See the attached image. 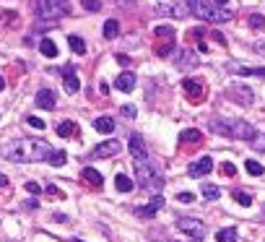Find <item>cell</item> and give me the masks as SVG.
<instances>
[{
    "mask_svg": "<svg viewBox=\"0 0 265 242\" xmlns=\"http://www.w3.org/2000/svg\"><path fill=\"white\" fill-rule=\"evenodd\" d=\"M117 3H125V0H117Z\"/></svg>",
    "mask_w": 265,
    "mask_h": 242,
    "instance_id": "cell-51",
    "label": "cell"
},
{
    "mask_svg": "<svg viewBox=\"0 0 265 242\" xmlns=\"http://www.w3.org/2000/svg\"><path fill=\"white\" fill-rule=\"evenodd\" d=\"M255 52L265 57V39H260V42H255Z\"/></svg>",
    "mask_w": 265,
    "mask_h": 242,
    "instance_id": "cell-43",
    "label": "cell"
},
{
    "mask_svg": "<svg viewBox=\"0 0 265 242\" xmlns=\"http://www.w3.org/2000/svg\"><path fill=\"white\" fill-rule=\"evenodd\" d=\"M81 177H83V183H89L91 188H102V185H104V177H102V172H97L94 167H86V170L81 172Z\"/></svg>",
    "mask_w": 265,
    "mask_h": 242,
    "instance_id": "cell-17",
    "label": "cell"
},
{
    "mask_svg": "<svg viewBox=\"0 0 265 242\" xmlns=\"http://www.w3.org/2000/svg\"><path fill=\"white\" fill-rule=\"evenodd\" d=\"M52 219H55V221H68V216H65V214H55Z\"/></svg>",
    "mask_w": 265,
    "mask_h": 242,
    "instance_id": "cell-47",
    "label": "cell"
},
{
    "mask_svg": "<svg viewBox=\"0 0 265 242\" xmlns=\"http://www.w3.org/2000/svg\"><path fill=\"white\" fill-rule=\"evenodd\" d=\"M120 151H122V143L120 141H104V143H99L97 148H94L91 151V159H109V156H115V154H120Z\"/></svg>",
    "mask_w": 265,
    "mask_h": 242,
    "instance_id": "cell-8",
    "label": "cell"
},
{
    "mask_svg": "<svg viewBox=\"0 0 265 242\" xmlns=\"http://www.w3.org/2000/svg\"><path fill=\"white\" fill-rule=\"evenodd\" d=\"M216 3H218V6H226V3H229V0H216Z\"/></svg>",
    "mask_w": 265,
    "mask_h": 242,
    "instance_id": "cell-49",
    "label": "cell"
},
{
    "mask_svg": "<svg viewBox=\"0 0 265 242\" xmlns=\"http://www.w3.org/2000/svg\"><path fill=\"white\" fill-rule=\"evenodd\" d=\"M26 190H29V193H39V185H37V183H26Z\"/></svg>",
    "mask_w": 265,
    "mask_h": 242,
    "instance_id": "cell-44",
    "label": "cell"
},
{
    "mask_svg": "<svg viewBox=\"0 0 265 242\" xmlns=\"http://www.w3.org/2000/svg\"><path fill=\"white\" fill-rule=\"evenodd\" d=\"M213 37H216V42H221V44H226V39H224V34H221V32H213Z\"/></svg>",
    "mask_w": 265,
    "mask_h": 242,
    "instance_id": "cell-45",
    "label": "cell"
},
{
    "mask_svg": "<svg viewBox=\"0 0 265 242\" xmlns=\"http://www.w3.org/2000/svg\"><path fill=\"white\" fill-rule=\"evenodd\" d=\"M81 6H83L86 11H91V13H97V11L102 8V3H99V0H81Z\"/></svg>",
    "mask_w": 265,
    "mask_h": 242,
    "instance_id": "cell-37",
    "label": "cell"
},
{
    "mask_svg": "<svg viewBox=\"0 0 265 242\" xmlns=\"http://www.w3.org/2000/svg\"><path fill=\"white\" fill-rule=\"evenodd\" d=\"M244 170H247L249 175H255V177H260V175L265 172V167H262L260 162H255V159H247V162H244Z\"/></svg>",
    "mask_w": 265,
    "mask_h": 242,
    "instance_id": "cell-30",
    "label": "cell"
},
{
    "mask_svg": "<svg viewBox=\"0 0 265 242\" xmlns=\"http://www.w3.org/2000/svg\"><path fill=\"white\" fill-rule=\"evenodd\" d=\"M153 34L159 37V39H166V42H171V39H174V29L164 24V26H156V29H153Z\"/></svg>",
    "mask_w": 265,
    "mask_h": 242,
    "instance_id": "cell-29",
    "label": "cell"
},
{
    "mask_svg": "<svg viewBox=\"0 0 265 242\" xmlns=\"http://www.w3.org/2000/svg\"><path fill=\"white\" fill-rule=\"evenodd\" d=\"M37 104L42 110H55V92H50V89H42V92L37 94Z\"/></svg>",
    "mask_w": 265,
    "mask_h": 242,
    "instance_id": "cell-18",
    "label": "cell"
},
{
    "mask_svg": "<svg viewBox=\"0 0 265 242\" xmlns=\"http://www.w3.org/2000/svg\"><path fill=\"white\" fill-rule=\"evenodd\" d=\"M128 151L133 154V159H135V162H146V159H148V148H146L143 138H140L138 133H133V135H130V141H128Z\"/></svg>",
    "mask_w": 265,
    "mask_h": 242,
    "instance_id": "cell-9",
    "label": "cell"
},
{
    "mask_svg": "<svg viewBox=\"0 0 265 242\" xmlns=\"http://www.w3.org/2000/svg\"><path fill=\"white\" fill-rule=\"evenodd\" d=\"M3 89H6V78H3V75H0V92H3Z\"/></svg>",
    "mask_w": 265,
    "mask_h": 242,
    "instance_id": "cell-48",
    "label": "cell"
},
{
    "mask_svg": "<svg viewBox=\"0 0 265 242\" xmlns=\"http://www.w3.org/2000/svg\"><path fill=\"white\" fill-rule=\"evenodd\" d=\"M177 68H195L198 65V55L193 50H180V55L174 57Z\"/></svg>",
    "mask_w": 265,
    "mask_h": 242,
    "instance_id": "cell-15",
    "label": "cell"
},
{
    "mask_svg": "<svg viewBox=\"0 0 265 242\" xmlns=\"http://www.w3.org/2000/svg\"><path fill=\"white\" fill-rule=\"evenodd\" d=\"M26 123H29L31 128H37V130H44V120H39V117H29Z\"/></svg>",
    "mask_w": 265,
    "mask_h": 242,
    "instance_id": "cell-41",
    "label": "cell"
},
{
    "mask_svg": "<svg viewBox=\"0 0 265 242\" xmlns=\"http://www.w3.org/2000/svg\"><path fill=\"white\" fill-rule=\"evenodd\" d=\"M177 229L185 232L193 242H203V237H206V224H203L200 219H193V216L177 219Z\"/></svg>",
    "mask_w": 265,
    "mask_h": 242,
    "instance_id": "cell-5",
    "label": "cell"
},
{
    "mask_svg": "<svg viewBox=\"0 0 265 242\" xmlns=\"http://www.w3.org/2000/svg\"><path fill=\"white\" fill-rule=\"evenodd\" d=\"M171 50H174V42H164V44H156V55L159 57H169Z\"/></svg>",
    "mask_w": 265,
    "mask_h": 242,
    "instance_id": "cell-34",
    "label": "cell"
},
{
    "mask_svg": "<svg viewBox=\"0 0 265 242\" xmlns=\"http://www.w3.org/2000/svg\"><path fill=\"white\" fill-rule=\"evenodd\" d=\"M226 68H229V73H237V75H260V78H265V68L244 65V63H229Z\"/></svg>",
    "mask_w": 265,
    "mask_h": 242,
    "instance_id": "cell-12",
    "label": "cell"
},
{
    "mask_svg": "<svg viewBox=\"0 0 265 242\" xmlns=\"http://www.w3.org/2000/svg\"><path fill=\"white\" fill-rule=\"evenodd\" d=\"M213 170V159L211 156H200L198 162H193L190 164V167H187V175H190V177H203V175H208Z\"/></svg>",
    "mask_w": 265,
    "mask_h": 242,
    "instance_id": "cell-11",
    "label": "cell"
},
{
    "mask_svg": "<svg viewBox=\"0 0 265 242\" xmlns=\"http://www.w3.org/2000/svg\"><path fill=\"white\" fill-rule=\"evenodd\" d=\"M6 185H8V177H6L3 172H0V188H6Z\"/></svg>",
    "mask_w": 265,
    "mask_h": 242,
    "instance_id": "cell-46",
    "label": "cell"
},
{
    "mask_svg": "<svg viewBox=\"0 0 265 242\" xmlns=\"http://www.w3.org/2000/svg\"><path fill=\"white\" fill-rule=\"evenodd\" d=\"M234 201H237L239 206H252V195L244 193V190H234Z\"/></svg>",
    "mask_w": 265,
    "mask_h": 242,
    "instance_id": "cell-33",
    "label": "cell"
},
{
    "mask_svg": "<svg viewBox=\"0 0 265 242\" xmlns=\"http://www.w3.org/2000/svg\"><path fill=\"white\" fill-rule=\"evenodd\" d=\"M135 177H138V185L148 190L151 195H159L164 190V175L148 162H135Z\"/></svg>",
    "mask_w": 265,
    "mask_h": 242,
    "instance_id": "cell-2",
    "label": "cell"
},
{
    "mask_svg": "<svg viewBox=\"0 0 265 242\" xmlns=\"http://www.w3.org/2000/svg\"><path fill=\"white\" fill-rule=\"evenodd\" d=\"M62 78H65V92H68V94H75L78 89H81V81H78V75L73 73V68H65V70H62Z\"/></svg>",
    "mask_w": 265,
    "mask_h": 242,
    "instance_id": "cell-19",
    "label": "cell"
},
{
    "mask_svg": "<svg viewBox=\"0 0 265 242\" xmlns=\"http://www.w3.org/2000/svg\"><path fill=\"white\" fill-rule=\"evenodd\" d=\"M249 143H252L257 151H265V135H255V138L249 141Z\"/></svg>",
    "mask_w": 265,
    "mask_h": 242,
    "instance_id": "cell-40",
    "label": "cell"
},
{
    "mask_svg": "<svg viewBox=\"0 0 265 242\" xmlns=\"http://www.w3.org/2000/svg\"><path fill=\"white\" fill-rule=\"evenodd\" d=\"M115 188H117L120 193H130V190H133V180H130L128 175L120 172V175L115 177Z\"/></svg>",
    "mask_w": 265,
    "mask_h": 242,
    "instance_id": "cell-24",
    "label": "cell"
},
{
    "mask_svg": "<svg viewBox=\"0 0 265 242\" xmlns=\"http://www.w3.org/2000/svg\"><path fill=\"white\" fill-rule=\"evenodd\" d=\"M47 162H50L52 167H62V164L68 162V156H65V151H55L52 148V154H50V159H47Z\"/></svg>",
    "mask_w": 265,
    "mask_h": 242,
    "instance_id": "cell-31",
    "label": "cell"
},
{
    "mask_svg": "<svg viewBox=\"0 0 265 242\" xmlns=\"http://www.w3.org/2000/svg\"><path fill=\"white\" fill-rule=\"evenodd\" d=\"M182 89L187 92L190 102H203V97H206V86H203L200 81H195V78H185L182 81Z\"/></svg>",
    "mask_w": 265,
    "mask_h": 242,
    "instance_id": "cell-10",
    "label": "cell"
},
{
    "mask_svg": "<svg viewBox=\"0 0 265 242\" xmlns=\"http://www.w3.org/2000/svg\"><path fill=\"white\" fill-rule=\"evenodd\" d=\"M156 11H159V13H161V16H164V13H166V16H174V19H185V16H187V8H185L182 3H171V6H161V8H156Z\"/></svg>",
    "mask_w": 265,
    "mask_h": 242,
    "instance_id": "cell-20",
    "label": "cell"
},
{
    "mask_svg": "<svg viewBox=\"0 0 265 242\" xmlns=\"http://www.w3.org/2000/svg\"><path fill=\"white\" fill-rule=\"evenodd\" d=\"M216 242H237V229H234V226L218 229V232H216Z\"/></svg>",
    "mask_w": 265,
    "mask_h": 242,
    "instance_id": "cell-25",
    "label": "cell"
},
{
    "mask_svg": "<svg viewBox=\"0 0 265 242\" xmlns=\"http://www.w3.org/2000/svg\"><path fill=\"white\" fill-rule=\"evenodd\" d=\"M94 128H97L99 133H112L115 130V120L112 117H97L94 120Z\"/></svg>",
    "mask_w": 265,
    "mask_h": 242,
    "instance_id": "cell-22",
    "label": "cell"
},
{
    "mask_svg": "<svg viewBox=\"0 0 265 242\" xmlns=\"http://www.w3.org/2000/svg\"><path fill=\"white\" fill-rule=\"evenodd\" d=\"M200 193L206 195V201H216L218 195H221V190H218L216 185H211V183H206V185H203V190H200Z\"/></svg>",
    "mask_w": 265,
    "mask_h": 242,
    "instance_id": "cell-32",
    "label": "cell"
},
{
    "mask_svg": "<svg viewBox=\"0 0 265 242\" xmlns=\"http://www.w3.org/2000/svg\"><path fill=\"white\" fill-rule=\"evenodd\" d=\"M47 198H65V193H62L57 185H47Z\"/></svg>",
    "mask_w": 265,
    "mask_h": 242,
    "instance_id": "cell-36",
    "label": "cell"
},
{
    "mask_svg": "<svg viewBox=\"0 0 265 242\" xmlns=\"http://www.w3.org/2000/svg\"><path fill=\"white\" fill-rule=\"evenodd\" d=\"M249 29H265V16H260V13H252V16L247 19Z\"/></svg>",
    "mask_w": 265,
    "mask_h": 242,
    "instance_id": "cell-35",
    "label": "cell"
},
{
    "mask_svg": "<svg viewBox=\"0 0 265 242\" xmlns=\"http://www.w3.org/2000/svg\"><path fill=\"white\" fill-rule=\"evenodd\" d=\"M200 138H203V135H200V130H195V128H187V130L180 133V141H182V143H198Z\"/></svg>",
    "mask_w": 265,
    "mask_h": 242,
    "instance_id": "cell-26",
    "label": "cell"
},
{
    "mask_svg": "<svg viewBox=\"0 0 265 242\" xmlns=\"http://www.w3.org/2000/svg\"><path fill=\"white\" fill-rule=\"evenodd\" d=\"M190 3H198V0H190Z\"/></svg>",
    "mask_w": 265,
    "mask_h": 242,
    "instance_id": "cell-50",
    "label": "cell"
},
{
    "mask_svg": "<svg viewBox=\"0 0 265 242\" xmlns=\"http://www.w3.org/2000/svg\"><path fill=\"white\" fill-rule=\"evenodd\" d=\"M75 133H78V125L73 123V120H62V123H57V135L60 138H73Z\"/></svg>",
    "mask_w": 265,
    "mask_h": 242,
    "instance_id": "cell-21",
    "label": "cell"
},
{
    "mask_svg": "<svg viewBox=\"0 0 265 242\" xmlns=\"http://www.w3.org/2000/svg\"><path fill=\"white\" fill-rule=\"evenodd\" d=\"M221 172H224L226 177H234V175H237V167H234L231 162H224V164H221Z\"/></svg>",
    "mask_w": 265,
    "mask_h": 242,
    "instance_id": "cell-38",
    "label": "cell"
},
{
    "mask_svg": "<svg viewBox=\"0 0 265 242\" xmlns=\"http://www.w3.org/2000/svg\"><path fill=\"white\" fill-rule=\"evenodd\" d=\"M208 128H211L213 133H218V135H226V138H231V128H229V120H224V117H211Z\"/></svg>",
    "mask_w": 265,
    "mask_h": 242,
    "instance_id": "cell-16",
    "label": "cell"
},
{
    "mask_svg": "<svg viewBox=\"0 0 265 242\" xmlns=\"http://www.w3.org/2000/svg\"><path fill=\"white\" fill-rule=\"evenodd\" d=\"M164 206V195H153V198H151V203L148 206H143V208H138L135 211V214L140 216V219H151L153 214H156V211H159Z\"/></svg>",
    "mask_w": 265,
    "mask_h": 242,
    "instance_id": "cell-14",
    "label": "cell"
},
{
    "mask_svg": "<svg viewBox=\"0 0 265 242\" xmlns=\"http://www.w3.org/2000/svg\"><path fill=\"white\" fill-rule=\"evenodd\" d=\"M122 115H125V117H130V120H133V117H135L138 112H135V107H133V104H125V107H122Z\"/></svg>",
    "mask_w": 265,
    "mask_h": 242,
    "instance_id": "cell-42",
    "label": "cell"
},
{
    "mask_svg": "<svg viewBox=\"0 0 265 242\" xmlns=\"http://www.w3.org/2000/svg\"><path fill=\"white\" fill-rule=\"evenodd\" d=\"M226 94H229L234 102H239L242 107H249V104L255 102V94H252V89H249V86H242V84H231V86L226 89Z\"/></svg>",
    "mask_w": 265,
    "mask_h": 242,
    "instance_id": "cell-6",
    "label": "cell"
},
{
    "mask_svg": "<svg viewBox=\"0 0 265 242\" xmlns=\"http://www.w3.org/2000/svg\"><path fill=\"white\" fill-rule=\"evenodd\" d=\"M193 13L198 19L203 21H211V24H224V21H231L234 13L226 11V8H216L211 3H206V0H198V3H193Z\"/></svg>",
    "mask_w": 265,
    "mask_h": 242,
    "instance_id": "cell-3",
    "label": "cell"
},
{
    "mask_svg": "<svg viewBox=\"0 0 265 242\" xmlns=\"http://www.w3.org/2000/svg\"><path fill=\"white\" fill-rule=\"evenodd\" d=\"M104 37H107V39H117V37H120V24H117L115 19H109V21L104 24Z\"/></svg>",
    "mask_w": 265,
    "mask_h": 242,
    "instance_id": "cell-27",
    "label": "cell"
},
{
    "mask_svg": "<svg viewBox=\"0 0 265 242\" xmlns=\"http://www.w3.org/2000/svg\"><path fill=\"white\" fill-rule=\"evenodd\" d=\"M39 52H42L44 57H57V44H55L52 39H42V42H39Z\"/></svg>",
    "mask_w": 265,
    "mask_h": 242,
    "instance_id": "cell-23",
    "label": "cell"
},
{
    "mask_svg": "<svg viewBox=\"0 0 265 242\" xmlns=\"http://www.w3.org/2000/svg\"><path fill=\"white\" fill-rule=\"evenodd\" d=\"M34 8H37L39 19L55 21V19H60V16H65L68 13V0H37Z\"/></svg>",
    "mask_w": 265,
    "mask_h": 242,
    "instance_id": "cell-4",
    "label": "cell"
},
{
    "mask_svg": "<svg viewBox=\"0 0 265 242\" xmlns=\"http://www.w3.org/2000/svg\"><path fill=\"white\" fill-rule=\"evenodd\" d=\"M68 44H70V50H73L75 55H83V52H86V42H83L81 37H75V34L68 37Z\"/></svg>",
    "mask_w": 265,
    "mask_h": 242,
    "instance_id": "cell-28",
    "label": "cell"
},
{
    "mask_svg": "<svg viewBox=\"0 0 265 242\" xmlns=\"http://www.w3.org/2000/svg\"><path fill=\"white\" fill-rule=\"evenodd\" d=\"M115 86H117V92L130 94L133 89H135V73H130V70L120 73V75H117V81H115Z\"/></svg>",
    "mask_w": 265,
    "mask_h": 242,
    "instance_id": "cell-13",
    "label": "cell"
},
{
    "mask_svg": "<svg viewBox=\"0 0 265 242\" xmlns=\"http://www.w3.org/2000/svg\"><path fill=\"white\" fill-rule=\"evenodd\" d=\"M177 201H180V203H193V201H195V195H193L190 190H182V193L177 195Z\"/></svg>",
    "mask_w": 265,
    "mask_h": 242,
    "instance_id": "cell-39",
    "label": "cell"
},
{
    "mask_svg": "<svg viewBox=\"0 0 265 242\" xmlns=\"http://www.w3.org/2000/svg\"><path fill=\"white\" fill-rule=\"evenodd\" d=\"M52 154V146L44 138H16L0 146V156L8 162L31 164V162H47Z\"/></svg>",
    "mask_w": 265,
    "mask_h": 242,
    "instance_id": "cell-1",
    "label": "cell"
},
{
    "mask_svg": "<svg viewBox=\"0 0 265 242\" xmlns=\"http://www.w3.org/2000/svg\"><path fill=\"white\" fill-rule=\"evenodd\" d=\"M229 128H231V138H239V141H252L257 135V130L244 120H229Z\"/></svg>",
    "mask_w": 265,
    "mask_h": 242,
    "instance_id": "cell-7",
    "label": "cell"
}]
</instances>
